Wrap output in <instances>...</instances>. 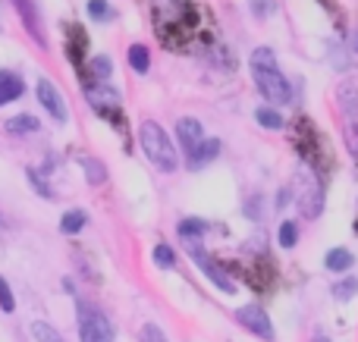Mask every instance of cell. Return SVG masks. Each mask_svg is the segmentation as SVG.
I'll use <instances>...</instances> for the list:
<instances>
[{"label": "cell", "instance_id": "cell-1", "mask_svg": "<svg viewBox=\"0 0 358 342\" xmlns=\"http://www.w3.org/2000/svg\"><path fill=\"white\" fill-rule=\"evenodd\" d=\"M173 6H157V31H161L164 44L173 38L170 47H189V38L201 31V10L192 0H170Z\"/></svg>", "mask_w": 358, "mask_h": 342}, {"label": "cell", "instance_id": "cell-2", "mask_svg": "<svg viewBox=\"0 0 358 342\" xmlns=\"http://www.w3.org/2000/svg\"><path fill=\"white\" fill-rule=\"evenodd\" d=\"M138 144H142L145 157H148L161 173H173L179 167V154H176L173 142H170V135L164 132V126L155 123V119H145V123L138 126Z\"/></svg>", "mask_w": 358, "mask_h": 342}, {"label": "cell", "instance_id": "cell-3", "mask_svg": "<svg viewBox=\"0 0 358 342\" xmlns=\"http://www.w3.org/2000/svg\"><path fill=\"white\" fill-rule=\"evenodd\" d=\"M292 129H296V144H299V154L305 157V167H311V170L327 167L330 161H327V148H324V135L315 129V123L299 117Z\"/></svg>", "mask_w": 358, "mask_h": 342}, {"label": "cell", "instance_id": "cell-4", "mask_svg": "<svg viewBox=\"0 0 358 342\" xmlns=\"http://www.w3.org/2000/svg\"><path fill=\"white\" fill-rule=\"evenodd\" d=\"M324 182L317 179V173L311 167L299 170V179H296V207L305 214L308 220L321 217L324 211Z\"/></svg>", "mask_w": 358, "mask_h": 342}, {"label": "cell", "instance_id": "cell-5", "mask_svg": "<svg viewBox=\"0 0 358 342\" xmlns=\"http://www.w3.org/2000/svg\"><path fill=\"white\" fill-rule=\"evenodd\" d=\"M76 320H79V339L82 342H113V324L101 308L88 305V302H79L76 308Z\"/></svg>", "mask_w": 358, "mask_h": 342}, {"label": "cell", "instance_id": "cell-6", "mask_svg": "<svg viewBox=\"0 0 358 342\" xmlns=\"http://www.w3.org/2000/svg\"><path fill=\"white\" fill-rule=\"evenodd\" d=\"M252 75H255V85H258V91L264 94L271 104H289V98H292V85H289V79H286L280 69H252Z\"/></svg>", "mask_w": 358, "mask_h": 342}, {"label": "cell", "instance_id": "cell-7", "mask_svg": "<svg viewBox=\"0 0 358 342\" xmlns=\"http://www.w3.org/2000/svg\"><path fill=\"white\" fill-rule=\"evenodd\" d=\"M236 320H239V324L245 327L248 333H255V336H261V339H267V342L273 339V324H271V318H267L264 308L245 305V308H239V311H236Z\"/></svg>", "mask_w": 358, "mask_h": 342}, {"label": "cell", "instance_id": "cell-8", "mask_svg": "<svg viewBox=\"0 0 358 342\" xmlns=\"http://www.w3.org/2000/svg\"><path fill=\"white\" fill-rule=\"evenodd\" d=\"M35 94H38V101H41V107L57 119V123H66V117H69V113H66V101H63V94L54 88V82L38 79Z\"/></svg>", "mask_w": 358, "mask_h": 342}, {"label": "cell", "instance_id": "cell-9", "mask_svg": "<svg viewBox=\"0 0 358 342\" xmlns=\"http://www.w3.org/2000/svg\"><path fill=\"white\" fill-rule=\"evenodd\" d=\"M176 138H179V148H182L185 157L195 154V148L204 142V126L198 123L195 117H182L176 119Z\"/></svg>", "mask_w": 358, "mask_h": 342}, {"label": "cell", "instance_id": "cell-10", "mask_svg": "<svg viewBox=\"0 0 358 342\" xmlns=\"http://www.w3.org/2000/svg\"><path fill=\"white\" fill-rule=\"evenodd\" d=\"M13 3H16V13H19V19H22V25L29 29V35L35 38L41 47H48V38H44V25H41V16H38L35 3H31V0H13Z\"/></svg>", "mask_w": 358, "mask_h": 342}, {"label": "cell", "instance_id": "cell-11", "mask_svg": "<svg viewBox=\"0 0 358 342\" xmlns=\"http://www.w3.org/2000/svg\"><path fill=\"white\" fill-rule=\"evenodd\" d=\"M192 258H195V264L204 270V274L210 276V283H214L217 289H223V292H233V280H229V274H223L220 270V264H214V258L210 255H204V251H198V248H192Z\"/></svg>", "mask_w": 358, "mask_h": 342}, {"label": "cell", "instance_id": "cell-12", "mask_svg": "<svg viewBox=\"0 0 358 342\" xmlns=\"http://www.w3.org/2000/svg\"><path fill=\"white\" fill-rule=\"evenodd\" d=\"M336 101H340V110H343V117H346V123L358 129V85L355 82H340Z\"/></svg>", "mask_w": 358, "mask_h": 342}, {"label": "cell", "instance_id": "cell-13", "mask_svg": "<svg viewBox=\"0 0 358 342\" xmlns=\"http://www.w3.org/2000/svg\"><path fill=\"white\" fill-rule=\"evenodd\" d=\"M217 154H220V142H217V138H204V142L195 148V154L189 157V170L208 167V163L217 161Z\"/></svg>", "mask_w": 358, "mask_h": 342}, {"label": "cell", "instance_id": "cell-14", "mask_svg": "<svg viewBox=\"0 0 358 342\" xmlns=\"http://www.w3.org/2000/svg\"><path fill=\"white\" fill-rule=\"evenodd\" d=\"M22 91H25L22 79H19L16 73H6V69H0V107L10 104V101H16V98H22Z\"/></svg>", "mask_w": 358, "mask_h": 342}, {"label": "cell", "instance_id": "cell-15", "mask_svg": "<svg viewBox=\"0 0 358 342\" xmlns=\"http://www.w3.org/2000/svg\"><path fill=\"white\" fill-rule=\"evenodd\" d=\"M6 132H10V135H35L38 129H41V126H38V119L31 117V113H19V117H10L6 119V126H3Z\"/></svg>", "mask_w": 358, "mask_h": 342}, {"label": "cell", "instance_id": "cell-16", "mask_svg": "<svg viewBox=\"0 0 358 342\" xmlns=\"http://www.w3.org/2000/svg\"><path fill=\"white\" fill-rule=\"evenodd\" d=\"M76 161H79V167L85 170V179L92 182V186H101V182L107 179V170H104V163H101V161H94L92 154H79V157H76Z\"/></svg>", "mask_w": 358, "mask_h": 342}, {"label": "cell", "instance_id": "cell-17", "mask_svg": "<svg viewBox=\"0 0 358 342\" xmlns=\"http://www.w3.org/2000/svg\"><path fill=\"white\" fill-rule=\"evenodd\" d=\"M324 264H327V270H334V274H343V270H349L355 264V258L349 248H330Z\"/></svg>", "mask_w": 358, "mask_h": 342}, {"label": "cell", "instance_id": "cell-18", "mask_svg": "<svg viewBox=\"0 0 358 342\" xmlns=\"http://www.w3.org/2000/svg\"><path fill=\"white\" fill-rule=\"evenodd\" d=\"M176 232L182 239H201L204 232H208V223H204L201 217H185V220H179Z\"/></svg>", "mask_w": 358, "mask_h": 342}, {"label": "cell", "instance_id": "cell-19", "mask_svg": "<svg viewBox=\"0 0 358 342\" xmlns=\"http://www.w3.org/2000/svg\"><path fill=\"white\" fill-rule=\"evenodd\" d=\"M126 57H129V66L136 69V73L145 75L151 69V54H148V47H145V44H132Z\"/></svg>", "mask_w": 358, "mask_h": 342}, {"label": "cell", "instance_id": "cell-20", "mask_svg": "<svg viewBox=\"0 0 358 342\" xmlns=\"http://www.w3.org/2000/svg\"><path fill=\"white\" fill-rule=\"evenodd\" d=\"M85 214L82 211H66L60 217V232L63 236H76V232H82V226H85Z\"/></svg>", "mask_w": 358, "mask_h": 342}, {"label": "cell", "instance_id": "cell-21", "mask_svg": "<svg viewBox=\"0 0 358 342\" xmlns=\"http://www.w3.org/2000/svg\"><path fill=\"white\" fill-rule=\"evenodd\" d=\"M255 119H258L264 129H283V126H286L283 113H280V110H271V107H261V110L255 113Z\"/></svg>", "mask_w": 358, "mask_h": 342}, {"label": "cell", "instance_id": "cell-22", "mask_svg": "<svg viewBox=\"0 0 358 342\" xmlns=\"http://www.w3.org/2000/svg\"><path fill=\"white\" fill-rule=\"evenodd\" d=\"M277 242H280V248H296V242H299V226L292 223V220H286V223H280Z\"/></svg>", "mask_w": 358, "mask_h": 342}, {"label": "cell", "instance_id": "cell-23", "mask_svg": "<svg viewBox=\"0 0 358 342\" xmlns=\"http://www.w3.org/2000/svg\"><path fill=\"white\" fill-rule=\"evenodd\" d=\"M31 333H35L38 342H66V339L60 336V333L54 330V327L44 324V320H35V324H31Z\"/></svg>", "mask_w": 358, "mask_h": 342}, {"label": "cell", "instance_id": "cell-24", "mask_svg": "<svg viewBox=\"0 0 358 342\" xmlns=\"http://www.w3.org/2000/svg\"><path fill=\"white\" fill-rule=\"evenodd\" d=\"M355 292H358V280H355V276H346V280H340L334 286V299L336 302H349Z\"/></svg>", "mask_w": 358, "mask_h": 342}, {"label": "cell", "instance_id": "cell-25", "mask_svg": "<svg viewBox=\"0 0 358 342\" xmlns=\"http://www.w3.org/2000/svg\"><path fill=\"white\" fill-rule=\"evenodd\" d=\"M88 16H92L94 22H107V19H113V10L107 0H88Z\"/></svg>", "mask_w": 358, "mask_h": 342}, {"label": "cell", "instance_id": "cell-26", "mask_svg": "<svg viewBox=\"0 0 358 342\" xmlns=\"http://www.w3.org/2000/svg\"><path fill=\"white\" fill-rule=\"evenodd\" d=\"M155 264L157 267H173L176 264V255H173V248H170V245H155Z\"/></svg>", "mask_w": 358, "mask_h": 342}, {"label": "cell", "instance_id": "cell-27", "mask_svg": "<svg viewBox=\"0 0 358 342\" xmlns=\"http://www.w3.org/2000/svg\"><path fill=\"white\" fill-rule=\"evenodd\" d=\"M92 69H94V75H98V82H101V79H107V75L113 73V63H110V57H104V54H101V57H94V60H92Z\"/></svg>", "mask_w": 358, "mask_h": 342}, {"label": "cell", "instance_id": "cell-28", "mask_svg": "<svg viewBox=\"0 0 358 342\" xmlns=\"http://www.w3.org/2000/svg\"><path fill=\"white\" fill-rule=\"evenodd\" d=\"M138 339H142V342H167L164 330H161V327H155V324H145L142 333H138Z\"/></svg>", "mask_w": 358, "mask_h": 342}, {"label": "cell", "instance_id": "cell-29", "mask_svg": "<svg viewBox=\"0 0 358 342\" xmlns=\"http://www.w3.org/2000/svg\"><path fill=\"white\" fill-rule=\"evenodd\" d=\"M25 176H29V182H31V186H35V192L41 195V198H54V192H50V188H48V182H44L41 176H38V170H29V173H25Z\"/></svg>", "mask_w": 358, "mask_h": 342}, {"label": "cell", "instance_id": "cell-30", "mask_svg": "<svg viewBox=\"0 0 358 342\" xmlns=\"http://www.w3.org/2000/svg\"><path fill=\"white\" fill-rule=\"evenodd\" d=\"M0 308H3V314H13V311H16V299H13L10 286H6L3 280H0Z\"/></svg>", "mask_w": 358, "mask_h": 342}, {"label": "cell", "instance_id": "cell-31", "mask_svg": "<svg viewBox=\"0 0 358 342\" xmlns=\"http://www.w3.org/2000/svg\"><path fill=\"white\" fill-rule=\"evenodd\" d=\"M248 3H252V13L258 19H267L273 13V0H248Z\"/></svg>", "mask_w": 358, "mask_h": 342}, {"label": "cell", "instance_id": "cell-32", "mask_svg": "<svg viewBox=\"0 0 358 342\" xmlns=\"http://www.w3.org/2000/svg\"><path fill=\"white\" fill-rule=\"evenodd\" d=\"M261 214H264V211H261V195H255V198H252V201H248V205H245V217H252V220H261Z\"/></svg>", "mask_w": 358, "mask_h": 342}, {"label": "cell", "instance_id": "cell-33", "mask_svg": "<svg viewBox=\"0 0 358 342\" xmlns=\"http://www.w3.org/2000/svg\"><path fill=\"white\" fill-rule=\"evenodd\" d=\"M311 342H330V339H327V336H324V333H317V336H315V339H311Z\"/></svg>", "mask_w": 358, "mask_h": 342}, {"label": "cell", "instance_id": "cell-34", "mask_svg": "<svg viewBox=\"0 0 358 342\" xmlns=\"http://www.w3.org/2000/svg\"><path fill=\"white\" fill-rule=\"evenodd\" d=\"M355 50H358V35H355Z\"/></svg>", "mask_w": 358, "mask_h": 342}]
</instances>
